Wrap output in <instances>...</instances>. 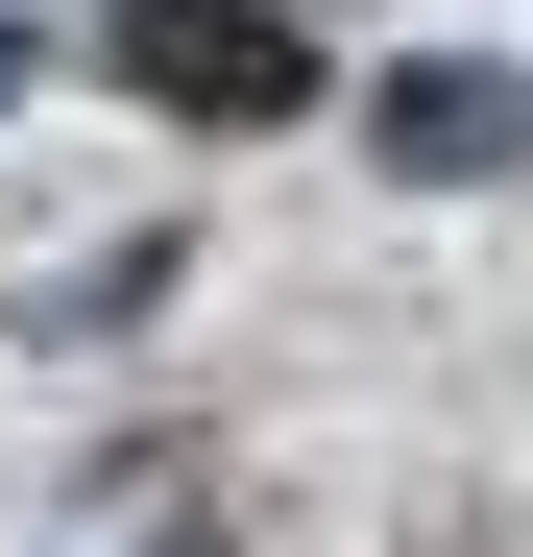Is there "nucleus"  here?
<instances>
[{"instance_id":"nucleus-1","label":"nucleus","mask_w":533,"mask_h":557,"mask_svg":"<svg viewBox=\"0 0 533 557\" xmlns=\"http://www.w3.org/2000/svg\"><path fill=\"white\" fill-rule=\"evenodd\" d=\"M122 73L195 98V122H292V98H315V49L266 25V0H122Z\"/></svg>"},{"instance_id":"nucleus-2","label":"nucleus","mask_w":533,"mask_h":557,"mask_svg":"<svg viewBox=\"0 0 533 557\" xmlns=\"http://www.w3.org/2000/svg\"><path fill=\"white\" fill-rule=\"evenodd\" d=\"M412 170H509V73H461V49H436V73H388V98H364Z\"/></svg>"}]
</instances>
